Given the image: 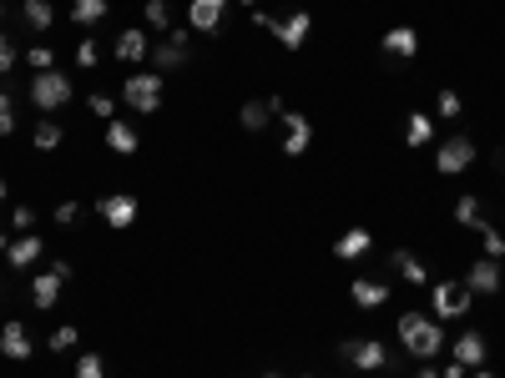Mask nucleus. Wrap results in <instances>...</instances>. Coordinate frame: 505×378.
Wrapping results in <instances>:
<instances>
[{"label":"nucleus","instance_id":"obj_29","mask_svg":"<svg viewBox=\"0 0 505 378\" xmlns=\"http://www.w3.org/2000/svg\"><path fill=\"white\" fill-rule=\"evenodd\" d=\"M61 137H66L61 126L51 122V116H41V122H36V131H31V146H36V152H56V146H61Z\"/></svg>","mask_w":505,"mask_h":378},{"label":"nucleus","instance_id":"obj_43","mask_svg":"<svg viewBox=\"0 0 505 378\" xmlns=\"http://www.w3.org/2000/svg\"><path fill=\"white\" fill-rule=\"evenodd\" d=\"M490 167H495V172H505V146H495V152H490Z\"/></svg>","mask_w":505,"mask_h":378},{"label":"nucleus","instance_id":"obj_21","mask_svg":"<svg viewBox=\"0 0 505 378\" xmlns=\"http://www.w3.org/2000/svg\"><path fill=\"white\" fill-rule=\"evenodd\" d=\"M485 333H475V328H465L455 338V363H465V368H485Z\"/></svg>","mask_w":505,"mask_h":378},{"label":"nucleus","instance_id":"obj_11","mask_svg":"<svg viewBox=\"0 0 505 378\" xmlns=\"http://www.w3.org/2000/svg\"><path fill=\"white\" fill-rule=\"evenodd\" d=\"M116 61L122 66H142L147 56H152V35L147 31H137V26H126V31H116Z\"/></svg>","mask_w":505,"mask_h":378},{"label":"nucleus","instance_id":"obj_30","mask_svg":"<svg viewBox=\"0 0 505 378\" xmlns=\"http://www.w3.org/2000/svg\"><path fill=\"white\" fill-rule=\"evenodd\" d=\"M435 116H445V122H460V116H465V101H460V91H450V86H445V91L435 96Z\"/></svg>","mask_w":505,"mask_h":378},{"label":"nucleus","instance_id":"obj_38","mask_svg":"<svg viewBox=\"0 0 505 378\" xmlns=\"http://www.w3.org/2000/svg\"><path fill=\"white\" fill-rule=\"evenodd\" d=\"M11 227H16V232H31V227H36V212L26 202H16V207H11Z\"/></svg>","mask_w":505,"mask_h":378},{"label":"nucleus","instance_id":"obj_16","mask_svg":"<svg viewBox=\"0 0 505 378\" xmlns=\"http://www.w3.org/2000/svg\"><path fill=\"white\" fill-rule=\"evenodd\" d=\"M384 56H395V61H414L420 56V31L414 26H395V31H384Z\"/></svg>","mask_w":505,"mask_h":378},{"label":"nucleus","instance_id":"obj_3","mask_svg":"<svg viewBox=\"0 0 505 378\" xmlns=\"http://www.w3.org/2000/svg\"><path fill=\"white\" fill-rule=\"evenodd\" d=\"M71 96H76V86H71V76H66V71H36V76H31V106L41 111V116L61 111Z\"/></svg>","mask_w":505,"mask_h":378},{"label":"nucleus","instance_id":"obj_44","mask_svg":"<svg viewBox=\"0 0 505 378\" xmlns=\"http://www.w3.org/2000/svg\"><path fill=\"white\" fill-rule=\"evenodd\" d=\"M475 378H501V374H490V368H475Z\"/></svg>","mask_w":505,"mask_h":378},{"label":"nucleus","instance_id":"obj_26","mask_svg":"<svg viewBox=\"0 0 505 378\" xmlns=\"http://www.w3.org/2000/svg\"><path fill=\"white\" fill-rule=\"evenodd\" d=\"M142 20L152 26V31H162V35H172V31H177L172 5H167V0H147V5H142Z\"/></svg>","mask_w":505,"mask_h":378},{"label":"nucleus","instance_id":"obj_36","mask_svg":"<svg viewBox=\"0 0 505 378\" xmlns=\"http://www.w3.org/2000/svg\"><path fill=\"white\" fill-rule=\"evenodd\" d=\"M26 66H31V71H56V51H51V46H31V51H26Z\"/></svg>","mask_w":505,"mask_h":378},{"label":"nucleus","instance_id":"obj_51","mask_svg":"<svg viewBox=\"0 0 505 378\" xmlns=\"http://www.w3.org/2000/svg\"><path fill=\"white\" fill-rule=\"evenodd\" d=\"M303 378H314V374H303Z\"/></svg>","mask_w":505,"mask_h":378},{"label":"nucleus","instance_id":"obj_45","mask_svg":"<svg viewBox=\"0 0 505 378\" xmlns=\"http://www.w3.org/2000/svg\"><path fill=\"white\" fill-rule=\"evenodd\" d=\"M5 197H11V187H5V177H0V202H5Z\"/></svg>","mask_w":505,"mask_h":378},{"label":"nucleus","instance_id":"obj_17","mask_svg":"<svg viewBox=\"0 0 505 378\" xmlns=\"http://www.w3.org/2000/svg\"><path fill=\"white\" fill-rule=\"evenodd\" d=\"M188 61H192V56H188V46H182V41H157V46H152V56H147V66H152V71H162V76H167V71H182Z\"/></svg>","mask_w":505,"mask_h":378},{"label":"nucleus","instance_id":"obj_14","mask_svg":"<svg viewBox=\"0 0 505 378\" xmlns=\"http://www.w3.org/2000/svg\"><path fill=\"white\" fill-rule=\"evenodd\" d=\"M61 278H56V272H36V278H31V308H36V313H56V303H61Z\"/></svg>","mask_w":505,"mask_h":378},{"label":"nucleus","instance_id":"obj_28","mask_svg":"<svg viewBox=\"0 0 505 378\" xmlns=\"http://www.w3.org/2000/svg\"><path fill=\"white\" fill-rule=\"evenodd\" d=\"M455 227H475V232L485 227V212H480V197H475V192H465L455 202Z\"/></svg>","mask_w":505,"mask_h":378},{"label":"nucleus","instance_id":"obj_5","mask_svg":"<svg viewBox=\"0 0 505 378\" xmlns=\"http://www.w3.org/2000/svg\"><path fill=\"white\" fill-rule=\"evenodd\" d=\"M339 358H344L349 368H359V374H379V368L389 363V348L379 343V338H344V343H339Z\"/></svg>","mask_w":505,"mask_h":378},{"label":"nucleus","instance_id":"obj_48","mask_svg":"<svg viewBox=\"0 0 505 378\" xmlns=\"http://www.w3.org/2000/svg\"><path fill=\"white\" fill-rule=\"evenodd\" d=\"M5 242H11V237H5V232H0V252H5Z\"/></svg>","mask_w":505,"mask_h":378},{"label":"nucleus","instance_id":"obj_42","mask_svg":"<svg viewBox=\"0 0 505 378\" xmlns=\"http://www.w3.org/2000/svg\"><path fill=\"white\" fill-rule=\"evenodd\" d=\"M465 374H470V368H465V363H455V358H450V368H445L440 378H465Z\"/></svg>","mask_w":505,"mask_h":378},{"label":"nucleus","instance_id":"obj_24","mask_svg":"<svg viewBox=\"0 0 505 378\" xmlns=\"http://www.w3.org/2000/svg\"><path fill=\"white\" fill-rule=\"evenodd\" d=\"M20 20H26V31H51V26H56V5H51V0H26V5H20Z\"/></svg>","mask_w":505,"mask_h":378},{"label":"nucleus","instance_id":"obj_2","mask_svg":"<svg viewBox=\"0 0 505 378\" xmlns=\"http://www.w3.org/2000/svg\"><path fill=\"white\" fill-rule=\"evenodd\" d=\"M162 96H167V76H162V71H126L122 101L137 111V116H157V111H162Z\"/></svg>","mask_w":505,"mask_h":378},{"label":"nucleus","instance_id":"obj_8","mask_svg":"<svg viewBox=\"0 0 505 378\" xmlns=\"http://www.w3.org/2000/svg\"><path fill=\"white\" fill-rule=\"evenodd\" d=\"M470 161H475V142L470 137H450V142H440V152H435V172L455 177V172H465Z\"/></svg>","mask_w":505,"mask_h":378},{"label":"nucleus","instance_id":"obj_50","mask_svg":"<svg viewBox=\"0 0 505 378\" xmlns=\"http://www.w3.org/2000/svg\"><path fill=\"white\" fill-rule=\"evenodd\" d=\"M243 5H248V11H252V5H258V0H243Z\"/></svg>","mask_w":505,"mask_h":378},{"label":"nucleus","instance_id":"obj_31","mask_svg":"<svg viewBox=\"0 0 505 378\" xmlns=\"http://www.w3.org/2000/svg\"><path fill=\"white\" fill-rule=\"evenodd\" d=\"M16 126H20L16 96H11V91H0V137H16Z\"/></svg>","mask_w":505,"mask_h":378},{"label":"nucleus","instance_id":"obj_25","mask_svg":"<svg viewBox=\"0 0 505 378\" xmlns=\"http://www.w3.org/2000/svg\"><path fill=\"white\" fill-rule=\"evenodd\" d=\"M269 122H273V111H269V101H243V111H237V126L243 131H269Z\"/></svg>","mask_w":505,"mask_h":378},{"label":"nucleus","instance_id":"obj_33","mask_svg":"<svg viewBox=\"0 0 505 378\" xmlns=\"http://www.w3.org/2000/svg\"><path fill=\"white\" fill-rule=\"evenodd\" d=\"M480 242H485V257L505 263V232H495V222H485V227H480Z\"/></svg>","mask_w":505,"mask_h":378},{"label":"nucleus","instance_id":"obj_37","mask_svg":"<svg viewBox=\"0 0 505 378\" xmlns=\"http://www.w3.org/2000/svg\"><path fill=\"white\" fill-rule=\"evenodd\" d=\"M76 66H81V71H96V66H101V46H96L92 35L76 46Z\"/></svg>","mask_w":505,"mask_h":378},{"label":"nucleus","instance_id":"obj_23","mask_svg":"<svg viewBox=\"0 0 505 378\" xmlns=\"http://www.w3.org/2000/svg\"><path fill=\"white\" fill-rule=\"evenodd\" d=\"M389 263H395V272H399V278H405L410 287H425V283H429V268L420 263V257H414V252L395 248V252H389Z\"/></svg>","mask_w":505,"mask_h":378},{"label":"nucleus","instance_id":"obj_15","mask_svg":"<svg viewBox=\"0 0 505 378\" xmlns=\"http://www.w3.org/2000/svg\"><path fill=\"white\" fill-rule=\"evenodd\" d=\"M349 298H354V308H359V313H374V308H384V303H389V283H379V278H354Z\"/></svg>","mask_w":505,"mask_h":378},{"label":"nucleus","instance_id":"obj_32","mask_svg":"<svg viewBox=\"0 0 505 378\" xmlns=\"http://www.w3.org/2000/svg\"><path fill=\"white\" fill-rule=\"evenodd\" d=\"M76 338H81V333L71 328V323H61V328H51L46 348H51V353H71V348H76Z\"/></svg>","mask_w":505,"mask_h":378},{"label":"nucleus","instance_id":"obj_1","mask_svg":"<svg viewBox=\"0 0 505 378\" xmlns=\"http://www.w3.org/2000/svg\"><path fill=\"white\" fill-rule=\"evenodd\" d=\"M395 333H399V348L414 353L420 363H429L435 353H445V328H440V318H429V313H399Z\"/></svg>","mask_w":505,"mask_h":378},{"label":"nucleus","instance_id":"obj_27","mask_svg":"<svg viewBox=\"0 0 505 378\" xmlns=\"http://www.w3.org/2000/svg\"><path fill=\"white\" fill-rule=\"evenodd\" d=\"M405 142H410V146H429V142H435V122H429L425 111H410V122H405Z\"/></svg>","mask_w":505,"mask_h":378},{"label":"nucleus","instance_id":"obj_7","mask_svg":"<svg viewBox=\"0 0 505 378\" xmlns=\"http://www.w3.org/2000/svg\"><path fill=\"white\" fill-rule=\"evenodd\" d=\"M278 122H284V157H303L309 146H314V122L303 116V111H278Z\"/></svg>","mask_w":505,"mask_h":378},{"label":"nucleus","instance_id":"obj_52","mask_svg":"<svg viewBox=\"0 0 505 378\" xmlns=\"http://www.w3.org/2000/svg\"><path fill=\"white\" fill-rule=\"evenodd\" d=\"M501 272H505V263H501Z\"/></svg>","mask_w":505,"mask_h":378},{"label":"nucleus","instance_id":"obj_9","mask_svg":"<svg viewBox=\"0 0 505 378\" xmlns=\"http://www.w3.org/2000/svg\"><path fill=\"white\" fill-rule=\"evenodd\" d=\"M222 20H228V0H192V5H188V31L218 35Z\"/></svg>","mask_w":505,"mask_h":378},{"label":"nucleus","instance_id":"obj_39","mask_svg":"<svg viewBox=\"0 0 505 378\" xmlns=\"http://www.w3.org/2000/svg\"><path fill=\"white\" fill-rule=\"evenodd\" d=\"M11 66H16V46H11V35L0 31V81L11 76Z\"/></svg>","mask_w":505,"mask_h":378},{"label":"nucleus","instance_id":"obj_47","mask_svg":"<svg viewBox=\"0 0 505 378\" xmlns=\"http://www.w3.org/2000/svg\"><path fill=\"white\" fill-rule=\"evenodd\" d=\"M263 378H284V374H278V368H269V374H263Z\"/></svg>","mask_w":505,"mask_h":378},{"label":"nucleus","instance_id":"obj_35","mask_svg":"<svg viewBox=\"0 0 505 378\" xmlns=\"http://www.w3.org/2000/svg\"><path fill=\"white\" fill-rule=\"evenodd\" d=\"M86 111H92L96 122H116V101H111L107 91H96L92 101H86Z\"/></svg>","mask_w":505,"mask_h":378},{"label":"nucleus","instance_id":"obj_46","mask_svg":"<svg viewBox=\"0 0 505 378\" xmlns=\"http://www.w3.org/2000/svg\"><path fill=\"white\" fill-rule=\"evenodd\" d=\"M420 378H440V374H435V368H420Z\"/></svg>","mask_w":505,"mask_h":378},{"label":"nucleus","instance_id":"obj_12","mask_svg":"<svg viewBox=\"0 0 505 378\" xmlns=\"http://www.w3.org/2000/svg\"><path fill=\"white\" fill-rule=\"evenodd\" d=\"M465 287H470V293H501L505 287L501 263H495V257H475L470 268H465Z\"/></svg>","mask_w":505,"mask_h":378},{"label":"nucleus","instance_id":"obj_41","mask_svg":"<svg viewBox=\"0 0 505 378\" xmlns=\"http://www.w3.org/2000/svg\"><path fill=\"white\" fill-rule=\"evenodd\" d=\"M51 272H56L61 283H71V278H76V272H71V263H66V257H51Z\"/></svg>","mask_w":505,"mask_h":378},{"label":"nucleus","instance_id":"obj_4","mask_svg":"<svg viewBox=\"0 0 505 378\" xmlns=\"http://www.w3.org/2000/svg\"><path fill=\"white\" fill-rule=\"evenodd\" d=\"M470 287L455 283V278H445V283L429 287V318H440V323H455V318H470Z\"/></svg>","mask_w":505,"mask_h":378},{"label":"nucleus","instance_id":"obj_49","mask_svg":"<svg viewBox=\"0 0 505 378\" xmlns=\"http://www.w3.org/2000/svg\"><path fill=\"white\" fill-rule=\"evenodd\" d=\"M0 20H5V0H0Z\"/></svg>","mask_w":505,"mask_h":378},{"label":"nucleus","instance_id":"obj_19","mask_svg":"<svg viewBox=\"0 0 505 378\" xmlns=\"http://www.w3.org/2000/svg\"><path fill=\"white\" fill-rule=\"evenodd\" d=\"M369 248H374V232H369V227H349V232L333 242V257H339V263H359Z\"/></svg>","mask_w":505,"mask_h":378},{"label":"nucleus","instance_id":"obj_20","mask_svg":"<svg viewBox=\"0 0 505 378\" xmlns=\"http://www.w3.org/2000/svg\"><path fill=\"white\" fill-rule=\"evenodd\" d=\"M309 31H314V16H309V11H293V16L288 20H278V46H288V51H299L303 41H309Z\"/></svg>","mask_w":505,"mask_h":378},{"label":"nucleus","instance_id":"obj_6","mask_svg":"<svg viewBox=\"0 0 505 378\" xmlns=\"http://www.w3.org/2000/svg\"><path fill=\"white\" fill-rule=\"evenodd\" d=\"M96 212H101V222H107L111 232H126V227L137 222V212H142V207H137V197H132V192H107V197L96 202Z\"/></svg>","mask_w":505,"mask_h":378},{"label":"nucleus","instance_id":"obj_10","mask_svg":"<svg viewBox=\"0 0 505 378\" xmlns=\"http://www.w3.org/2000/svg\"><path fill=\"white\" fill-rule=\"evenodd\" d=\"M0 353H5L11 363H26L36 353L31 333H26V323H20V318H5V323H0Z\"/></svg>","mask_w":505,"mask_h":378},{"label":"nucleus","instance_id":"obj_34","mask_svg":"<svg viewBox=\"0 0 505 378\" xmlns=\"http://www.w3.org/2000/svg\"><path fill=\"white\" fill-rule=\"evenodd\" d=\"M76 378H107V358L101 353H76Z\"/></svg>","mask_w":505,"mask_h":378},{"label":"nucleus","instance_id":"obj_18","mask_svg":"<svg viewBox=\"0 0 505 378\" xmlns=\"http://www.w3.org/2000/svg\"><path fill=\"white\" fill-rule=\"evenodd\" d=\"M107 146L116 152V157H137V152H142V137H137V126L132 122L116 116V122H107Z\"/></svg>","mask_w":505,"mask_h":378},{"label":"nucleus","instance_id":"obj_13","mask_svg":"<svg viewBox=\"0 0 505 378\" xmlns=\"http://www.w3.org/2000/svg\"><path fill=\"white\" fill-rule=\"evenodd\" d=\"M41 252H46L41 232H20V237H11V242H5V263H11V272H26Z\"/></svg>","mask_w":505,"mask_h":378},{"label":"nucleus","instance_id":"obj_40","mask_svg":"<svg viewBox=\"0 0 505 378\" xmlns=\"http://www.w3.org/2000/svg\"><path fill=\"white\" fill-rule=\"evenodd\" d=\"M51 217L61 222V227H71V222L81 217V207H76V202H56V212H51Z\"/></svg>","mask_w":505,"mask_h":378},{"label":"nucleus","instance_id":"obj_22","mask_svg":"<svg viewBox=\"0 0 505 378\" xmlns=\"http://www.w3.org/2000/svg\"><path fill=\"white\" fill-rule=\"evenodd\" d=\"M111 16V0H71V26L76 31H92Z\"/></svg>","mask_w":505,"mask_h":378}]
</instances>
